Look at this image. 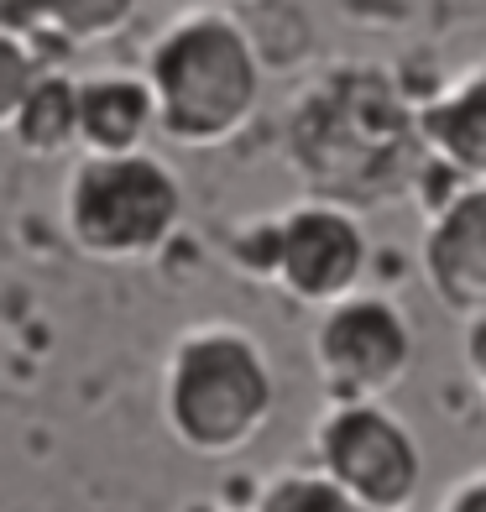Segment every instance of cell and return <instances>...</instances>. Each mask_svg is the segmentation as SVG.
Listing matches in <instances>:
<instances>
[{
	"mask_svg": "<svg viewBox=\"0 0 486 512\" xmlns=\"http://www.w3.org/2000/svg\"><path fill=\"white\" fill-rule=\"evenodd\" d=\"M157 131V95L147 74H100L79 84V147L84 152H142Z\"/></svg>",
	"mask_w": 486,
	"mask_h": 512,
	"instance_id": "9",
	"label": "cell"
},
{
	"mask_svg": "<svg viewBox=\"0 0 486 512\" xmlns=\"http://www.w3.org/2000/svg\"><path fill=\"white\" fill-rule=\"evenodd\" d=\"M277 408V382L257 335L236 324L189 330L162 371V418L178 450L199 460H230L262 439Z\"/></svg>",
	"mask_w": 486,
	"mask_h": 512,
	"instance_id": "2",
	"label": "cell"
},
{
	"mask_svg": "<svg viewBox=\"0 0 486 512\" xmlns=\"http://www.w3.org/2000/svg\"><path fill=\"white\" fill-rule=\"evenodd\" d=\"M42 32L63 37L68 48H95L136 16V0H32Z\"/></svg>",
	"mask_w": 486,
	"mask_h": 512,
	"instance_id": "12",
	"label": "cell"
},
{
	"mask_svg": "<svg viewBox=\"0 0 486 512\" xmlns=\"http://www.w3.org/2000/svg\"><path fill=\"white\" fill-rule=\"evenodd\" d=\"M408 142H424L419 136V115H403L398 95L387 89V79L377 74H340L309 95L304 115H298V136L293 147L298 157L324 152L319 162H309V183L319 194H345V199H377L398 183V168L408 157Z\"/></svg>",
	"mask_w": 486,
	"mask_h": 512,
	"instance_id": "3",
	"label": "cell"
},
{
	"mask_svg": "<svg viewBox=\"0 0 486 512\" xmlns=\"http://www.w3.org/2000/svg\"><path fill=\"white\" fill-rule=\"evenodd\" d=\"M429 288L455 314L486 309V183H466L429 225L424 241Z\"/></svg>",
	"mask_w": 486,
	"mask_h": 512,
	"instance_id": "8",
	"label": "cell"
},
{
	"mask_svg": "<svg viewBox=\"0 0 486 512\" xmlns=\"http://www.w3.org/2000/svg\"><path fill=\"white\" fill-rule=\"evenodd\" d=\"M0 121H6L11 142L32 157H53L63 147H74L79 142V79L58 74V68H42L37 84Z\"/></svg>",
	"mask_w": 486,
	"mask_h": 512,
	"instance_id": "11",
	"label": "cell"
},
{
	"mask_svg": "<svg viewBox=\"0 0 486 512\" xmlns=\"http://www.w3.org/2000/svg\"><path fill=\"white\" fill-rule=\"evenodd\" d=\"M267 230L262 251V277H272L293 304L304 309H335L340 298H351L361 272H366V236L351 209L330 199L298 204Z\"/></svg>",
	"mask_w": 486,
	"mask_h": 512,
	"instance_id": "6",
	"label": "cell"
},
{
	"mask_svg": "<svg viewBox=\"0 0 486 512\" xmlns=\"http://www.w3.org/2000/svg\"><path fill=\"white\" fill-rule=\"evenodd\" d=\"M314 460L345 486L356 512H398L419 497L424 455L382 403H335L314 429Z\"/></svg>",
	"mask_w": 486,
	"mask_h": 512,
	"instance_id": "5",
	"label": "cell"
},
{
	"mask_svg": "<svg viewBox=\"0 0 486 512\" xmlns=\"http://www.w3.org/2000/svg\"><path fill=\"white\" fill-rule=\"evenodd\" d=\"M419 136L466 183H486V68L419 110Z\"/></svg>",
	"mask_w": 486,
	"mask_h": 512,
	"instance_id": "10",
	"label": "cell"
},
{
	"mask_svg": "<svg viewBox=\"0 0 486 512\" xmlns=\"http://www.w3.org/2000/svg\"><path fill=\"white\" fill-rule=\"evenodd\" d=\"M147 84L157 95V131L204 152L241 136L262 100V63L241 21L225 11H189L152 42Z\"/></svg>",
	"mask_w": 486,
	"mask_h": 512,
	"instance_id": "1",
	"label": "cell"
},
{
	"mask_svg": "<svg viewBox=\"0 0 486 512\" xmlns=\"http://www.w3.org/2000/svg\"><path fill=\"white\" fill-rule=\"evenodd\" d=\"M183 220V189L152 152H84L63 189V225L84 256L142 262Z\"/></svg>",
	"mask_w": 486,
	"mask_h": 512,
	"instance_id": "4",
	"label": "cell"
},
{
	"mask_svg": "<svg viewBox=\"0 0 486 512\" xmlns=\"http://www.w3.org/2000/svg\"><path fill=\"white\" fill-rule=\"evenodd\" d=\"M262 512H356V502L345 497V486L324 471H283L267 481V492L251 502Z\"/></svg>",
	"mask_w": 486,
	"mask_h": 512,
	"instance_id": "13",
	"label": "cell"
},
{
	"mask_svg": "<svg viewBox=\"0 0 486 512\" xmlns=\"http://www.w3.org/2000/svg\"><path fill=\"white\" fill-rule=\"evenodd\" d=\"M466 356H471L476 382L486 387V309H481V314H471V330H466Z\"/></svg>",
	"mask_w": 486,
	"mask_h": 512,
	"instance_id": "15",
	"label": "cell"
},
{
	"mask_svg": "<svg viewBox=\"0 0 486 512\" xmlns=\"http://www.w3.org/2000/svg\"><path fill=\"white\" fill-rule=\"evenodd\" d=\"M445 507H450V512H486V471L460 481L455 492L445 497Z\"/></svg>",
	"mask_w": 486,
	"mask_h": 512,
	"instance_id": "14",
	"label": "cell"
},
{
	"mask_svg": "<svg viewBox=\"0 0 486 512\" xmlns=\"http://www.w3.org/2000/svg\"><path fill=\"white\" fill-rule=\"evenodd\" d=\"M314 366L335 403H382L413 366V330L392 298H340L314 330Z\"/></svg>",
	"mask_w": 486,
	"mask_h": 512,
	"instance_id": "7",
	"label": "cell"
}]
</instances>
